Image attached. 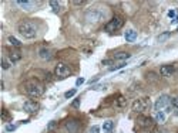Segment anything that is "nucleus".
I'll list each match as a JSON object with an SVG mask.
<instances>
[{"instance_id": "f257e3e1", "label": "nucleus", "mask_w": 178, "mask_h": 133, "mask_svg": "<svg viewBox=\"0 0 178 133\" xmlns=\"http://www.w3.org/2000/svg\"><path fill=\"white\" fill-rule=\"evenodd\" d=\"M17 31H19V34L21 37H24L27 40H31L37 35V26L33 21H23V23L19 24Z\"/></svg>"}, {"instance_id": "f03ea898", "label": "nucleus", "mask_w": 178, "mask_h": 133, "mask_svg": "<svg viewBox=\"0 0 178 133\" xmlns=\"http://www.w3.org/2000/svg\"><path fill=\"white\" fill-rule=\"evenodd\" d=\"M26 92L30 95L31 98H39L44 94V85L37 82V81H30L26 84Z\"/></svg>"}, {"instance_id": "7ed1b4c3", "label": "nucleus", "mask_w": 178, "mask_h": 133, "mask_svg": "<svg viewBox=\"0 0 178 133\" xmlns=\"http://www.w3.org/2000/svg\"><path fill=\"white\" fill-rule=\"evenodd\" d=\"M107 16V11L103 7H93L87 11L86 19L88 23H98Z\"/></svg>"}, {"instance_id": "20e7f679", "label": "nucleus", "mask_w": 178, "mask_h": 133, "mask_svg": "<svg viewBox=\"0 0 178 133\" xmlns=\"http://www.w3.org/2000/svg\"><path fill=\"white\" fill-rule=\"evenodd\" d=\"M151 106V102H150V98H140V99H135L134 104H132V110L137 112V113H142L148 110Z\"/></svg>"}, {"instance_id": "39448f33", "label": "nucleus", "mask_w": 178, "mask_h": 133, "mask_svg": "<svg viewBox=\"0 0 178 133\" xmlns=\"http://www.w3.org/2000/svg\"><path fill=\"white\" fill-rule=\"evenodd\" d=\"M54 75L59 79H66L67 77L71 75V68L64 62H59L56 65V69H54Z\"/></svg>"}, {"instance_id": "423d86ee", "label": "nucleus", "mask_w": 178, "mask_h": 133, "mask_svg": "<svg viewBox=\"0 0 178 133\" xmlns=\"http://www.w3.org/2000/svg\"><path fill=\"white\" fill-rule=\"evenodd\" d=\"M124 26V20L121 17H113L106 26H104V30L108 31V33H113V31H117Z\"/></svg>"}, {"instance_id": "0eeeda50", "label": "nucleus", "mask_w": 178, "mask_h": 133, "mask_svg": "<svg viewBox=\"0 0 178 133\" xmlns=\"http://www.w3.org/2000/svg\"><path fill=\"white\" fill-rule=\"evenodd\" d=\"M170 102H171V98L168 96V95H161V96H158V99L155 101V104H154V108L155 110H163L165 109L167 106H170Z\"/></svg>"}, {"instance_id": "6e6552de", "label": "nucleus", "mask_w": 178, "mask_h": 133, "mask_svg": "<svg viewBox=\"0 0 178 133\" xmlns=\"http://www.w3.org/2000/svg\"><path fill=\"white\" fill-rule=\"evenodd\" d=\"M39 108H40V105L37 104V102H34V101H26L24 104H23V110H24L26 113H30V115H34L37 110H39Z\"/></svg>"}, {"instance_id": "1a4fd4ad", "label": "nucleus", "mask_w": 178, "mask_h": 133, "mask_svg": "<svg viewBox=\"0 0 178 133\" xmlns=\"http://www.w3.org/2000/svg\"><path fill=\"white\" fill-rule=\"evenodd\" d=\"M64 126L68 133H78V130H80V122L77 119H68Z\"/></svg>"}, {"instance_id": "9d476101", "label": "nucleus", "mask_w": 178, "mask_h": 133, "mask_svg": "<svg viewBox=\"0 0 178 133\" xmlns=\"http://www.w3.org/2000/svg\"><path fill=\"white\" fill-rule=\"evenodd\" d=\"M137 123L144 129H150V128H153L154 126V120L150 118V116H142L141 115V116H138Z\"/></svg>"}, {"instance_id": "9b49d317", "label": "nucleus", "mask_w": 178, "mask_h": 133, "mask_svg": "<svg viewBox=\"0 0 178 133\" xmlns=\"http://www.w3.org/2000/svg\"><path fill=\"white\" fill-rule=\"evenodd\" d=\"M16 5L19 6V7H21L23 10H26V11H31L37 6V3L36 2H29V0H17Z\"/></svg>"}, {"instance_id": "f8f14e48", "label": "nucleus", "mask_w": 178, "mask_h": 133, "mask_svg": "<svg viewBox=\"0 0 178 133\" xmlns=\"http://www.w3.org/2000/svg\"><path fill=\"white\" fill-rule=\"evenodd\" d=\"M174 72H175V67L174 65H163L160 68V74L164 78H171L174 75Z\"/></svg>"}, {"instance_id": "ddd939ff", "label": "nucleus", "mask_w": 178, "mask_h": 133, "mask_svg": "<svg viewBox=\"0 0 178 133\" xmlns=\"http://www.w3.org/2000/svg\"><path fill=\"white\" fill-rule=\"evenodd\" d=\"M124 38H126V41H128V43L135 41V38H137V31H134V30H128V31H126Z\"/></svg>"}, {"instance_id": "4468645a", "label": "nucleus", "mask_w": 178, "mask_h": 133, "mask_svg": "<svg viewBox=\"0 0 178 133\" xmlns=\"http://www.w3.org/2000/svg\"><path fill=\"white\" fill-rule=\"evenodd\" d=\"M114 57V59H120V61H124V59H128L130 57H131V54L130 53H126V51H118V53H116V54L113 55Z\"/></svg>"}, {"instance_id": "2eb2a0df", "label": "nucleus", "mask_w": 178, "mask_h": 133, "mask_svg": "<svg viewBox=\"0 0 178 133\" xmlns=\"http://www.w3.org/2000/svg\"><path fill=\"white\" fill-rule=\"evenodd\" d=\"M39 57H40L41 59H50L51 58V53L49 48H41L40 51H39Z\"/></svg>"}, {"instance_id": "dca6fc26", "label": "nucleus", "mask_w": 178, "mask_h": 133, "mask_svg": "<svg viewBox=\"0 0 178 133\" xmlns=\"http://www.w3.org/2000/svg\"><path fill=\"white\" fill-rule=\"evenodd\" d=\"M9 58H10V62H17V61H20L21 59V54L20 53H17V51H11L10 54H9Z\"/></svg>"}, {"instance_id": "f3484780", "label": "nucleus", "mask_w": 178, "mask_h": 133, "mask_svg": "<svg viewBox=\"0 0 178 133\" xmlns=\"http://www.w3.org/2000/svg\"><path fill=\"white\" fill-rule=\"evenodd\" d=\"M126 104H127V99L124 98V96H118V98L114 101V105H116V106H118V108H124V106H126Z\"/></svg>"}, {"instance_id": "a211bd4d", "label": "nucleus", "mask_w": 178, "mask_h": 133, "mask_svg": "<svg viewBox=\"0 0 178 133\" xmlns=\"http://www.w3.org/2000/svg\"><path fill=\"white\" fill-rule=\"evenodd\" d=\"M113 128H114V122H113V120H106V122L103 123V129H104L106 132H111Z\"/></svg>"}, {"instance_id": "6ab92c4d", "label": "nucleus", "mask_w": 178, "mask_h": 133, "mask_svg": "<svg viewBox=\"0 0 178 133\" xmlns=\"http://www.w3.org/2000/svg\"><path fill=\"white\" fill-rule=\"evenodd\" d=\"M155 120H157L158 123H164L165 122V113L161 112V110H158L157 113H155Z\"/></svg>"}, {"instance_id": "aec40b11", "label": "nucleus", "mask_w": 178, "mask_h": 133, "mask_svg": "<svg viewBox=\"0 0 178 133\" xmlns=\"http://www.w3.org/2000/svg\"><path fill=\"white\" fill-rule=\"evenodd\" d=\"M50 7L53 9V11H54V13H60V3H59V2H56V0H51V2H50Z\"/></svg>"}, {"instance_id": "412c9836", "label": "nucleus", "mask_w": 178, "mask_h": 133, "mask_svg": "<svg viewBox=\"0 0 178 133\" xmlns=\"http://www.w3.org/2000/svg\"><path fill=\"white\" fill-rule=\"evenodd\" d=\"M9 43H10V44L13 45V47H20V45H21L20 41H19L17 38H14L13 35H10V37H9Z\"/></svg>"}, {"instance_id": "4be33fe9", "label": "nucleus", "mask_w": 178, "mask_h": 133, "mask_svg": "<svg viewBox=\"0 0 178 133\" xmlns=\"http://www.w3.org/2000/svg\"><path fill=\"white\" fill-rule=\"evenodd\" d=\"M170 105L173 106V109H178V96H174V98H171V102H170Z\"/></svg>"}, {"instance_id": "5701e85b", "label": "nucleus", "mask_w": 178, "mask_h": 133, "mask_svg": "<svg viewBox=\"0 0 178 133\" xmlns=\"http://www.w3.org/2000/svg\"><path fill=\"white\" fill-rule=\"evenodd\" d=\"M10 65H11L10 61H7L6 58L2 59V68H3V69H9V67H10Z\"/></svg>"}, {"instance_id": "b1692460", "label": "nucleus", "mask_w": 178, "mask_h": 133, "mask_svg": "<svg viewBox=\"0 0 178 133\" xmlns=\"http://www.w3.org/2000/svg\"><path fill=\"white\" fill-rule=\"evenodd\" d=\"M9 118H10V116H9V112L3 108V109H2V120H3V122H6Z\"/></svg>"}, {"instance_id": "393cba45", "label": "nucleus", "mask_w": 178, "mask_h": 133, "mask_svg": "<svg viewBox=\"0 0 178 133\" xmlns=\"http://www.w3.org/2000/svg\"><path fill=\"white\" fill-rule=\"evenodd\" d=\"M76 92H77V89H71V91H67L66 94H64V96H66L67 99H68V98H73V96L76 95Z\"/></svg>"}, {"instance_id": "a878e982", "label": "nucleus", "mask_w": 178, "mask_h": 133, "mask_svg": "<svg viewBox=\"0 0 178 133\" xmlns=\"http://www.w3.org/2000/svg\"><path fill=\"white\" fill-rule=\"evenodd\" d=\"M126 65H127L126 62H121V64L116 65V67H110V71H117V69H121V68H124Z\"/></svg>"}, {"instance_id": "bb28decb", "label": "nucleus", "mask_w": 178, "mask_h": 133, "mask_svg": "<svg viewBox=\"0 0 178 133\" xmlns=\"http://www.w3.org/2000/svg\"><path fill=\"white\" fill-rule=\"evenodd\" d=\"M71 106H73V108H78V106H80V98L74 99V101H73V104H71Z\"/></svg>"}, {"instance_id": "cd10ccee", "label": "nucleus", "mask_w": 178, "mask_h": 133, "mask_svg": "<svg viewBox=\"0 0 178 133\" xmlns=\"http://www.w3.org/2000/svg\"><path fill=\"white\" fill-rule=\"evenodd\" d=\"M14 130H16L14 125H7V126H6V132H14Z\"/></svg>"}, {"instance_id": "c85d7f7f", "label": "nucleus", "mask_w": 178, "mask_h": 133, "mask_svg": "<svg viewBox=\"0 0 178 133\" xmlns=\"http://www.w3.org/2000/svg\"><path fill=\"white\" fill-rule=\"evenodd\" d=\"M147 78L150 79V81H157V78H155V74H154V72H150V74H147Z\"/></svg>"}, {"instance_id": "c756f323", "label": "nucleus", "mask_w": 178, "mask_h": 133, "mask_svg": "<svg viewBox=\"0 0 178 133\" xmlns=\"http://www.w3.org/2000/svg\"><path fill=\"white\" fill-rule=\"evenodd\" d=\"M90 133H100V128H98V126H93V128L90 129Z\"/></svg>"}, {"instance_id": "7c9ffc66", "label": "nucleus", "mask_w": 178, "mask_h": 133, "mask_svg": "<svg viewBox=\"0 0 178 133\" xmlns=\"http://www.w3.org/2000/svg\"><path fill=\"white\" fill-rule=\"evenodd\" d=\"M101 64H103V65H106V67H108V65H111V64H113V59H104Z\"/></svg>"}, {"instance_id": "2f4dec72", "label": "nucleus", "mask_w": 178, "mask_h": 133, "mask_svg": "<svg viewBox=\"0 0 178 133\" xmlns=\"http://www.w3.org/2000/svg\"><path fill=\"white\" fill-rule=\"evenodd\" d=\"M84 81H86L84 78H78V79L76 81V85H77V86H80L81 84H84Z\"/></svg>"}, {"instance_id": "473e14b6", "label": "nucleus", "mask_w": 178, "mask_h": 133, "mask_svg": "<svg viewBox=\"0 0 178 133\" xmlns=\"http://www.w3.org/2000/svg\"><path fill=\"white\" fill-rule=\"evenodd\" d=\"M54 126H56V122H54V120H51L50 123H49V126H47V129L50 130V129H53V128H54Z\"/></svg>"}, {"instance_id": "72a5a7b5", "label": "nucleus", "mask_w": 178, "mask_h": 133, "mask_svg": "<svg viewBox=\"0 0 178 133\" xmlns=\"http://www.w3.org/2000/svg\"><path fill=\"white\" fill-rule=\"evenodd\" d=\"M168 16H170V17H177V13H175L174 10H170V11H168Z\"/></svg>"}, {"instance_id": "f704fd0d", "label": "nucleus", "mask_w": 178, "mask_h": 133, "mask_svg": "<svg viewBox=\"0 0 178 133\" xmlns=\"http://www.w3.org/2000/svg\"><path fill=\"white\" fill-rule=\"evenodd\" d=\"M73 5L81 6V5H84V2H81V0H74V2H73Z\"/></svg>"}, {"instance_id": "c9c22d12", "label": "nucleus", "mask_w": 178, "mask_h": 133, "mask_svg": "<svg viewBox=\"0 0 178 133\" xmlns=\"http://www.w3.org/2000/svg\"><path fill=\"white\" fill-rule=\"evenodd\" d=\"M98 81V77H96V78H93L91 81H90V84H94V82H97Z\"/></svg>"}, {"instance_id": "e433bc0d", "label": "nucleus", "mask_w": 178, "mask_h": 133, "mask_svg": "<svg viewBox=\"0 0 178 133\" xmlns=\"http://www.w3.org/2000/svg\"><path fill=\"white\" fill-rule=\"evenodd\" d=\"M106 133H111V132H106Z\"/></svg>"}, {"instance_id": "4c0bfd02", "label": "nucleus", "mask_w": 178, "mask_h": 133, "mask_svg": "<svg viewBox=\"0 0 178 133\" xmlns=\"http://www.w3.org/2000/svg\"><path fill=\"white\" fill-rule=\"evenodd\" d=\"M177 31H178V30H177Z\"/></svg>"}]
</instances>
